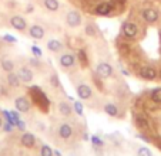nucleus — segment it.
I'll list each match as a JSON object with an SVG mask.
<instances>
[{"mask_svg":"<svg viewBox=\"0 0 161 156\" xmlns=\"http://www.w3.org/2000/svg\"><path fill=\"white\" fill-rule=\"evenodd\" d=\"M160 77H161V71H160Z\"/></svg>","mask_w":161,"mask_h":156,"instance_id":"obj_35","label":"nucleus"},{"mask_svg":"<svg viewBox=\"0 0 161 156\" xmlns=\"http://www.w3.org/2000/svg\"><path fill=\"white\" fill-rule=\"evenodd\" d=\"M138 74H140L141 78H144V80H148V81H153V80H155L157 78V72H155V70L153 68V67H141L140 71H138Z\"/></svg>","mask_w":161,"mask_h":156,"instance_id":"obj_7","label":"nucleus"},{"mask_svg":"<svg viewBox=\"0 0 161 156\" xmlns=\"http://www.w3.org/2000/svg\"><path fill=\"white\" fill-rule=\"evenodd\" d=\"M14 107L19 112H21V114H27L31 108L30 102H29V99L26 98V96H17V98L14 99Z\"/></svg>","mask_w":161,"mask_h":156,"instance_id":"obj_3","label":"nucleus"},{"mask_svg":"<svg viewBox=\"0 0 161 156\" xmlns=\"http://www.w3.org/2000/svg\"><path fill=\"white\" fill-rule=\"evenodd\" d=\"M137 125L140 126V128H143V129H146L147 126H148V122L146 121V118H143V117H137Z\"/></svg>","mask_w":161,"mask_h":156,"instance_id":"obj_25","label":"nucleus"},{"mask_svg":"<svg viewBox=\"0 0 161 156\" xmlns=\"http://www.w3.org/2000/svg\"><path fill=\"white\" fill-rule=\"evenodd\" d=\"M3 40H4V41H7V43H16V41H17V39H16V37L9 36V34L3 36Z\"/></svg>","mask_w":161,"mask_h":156,"instance_id":"obj_30","label":"nucleus"},{"mask_svg":"<svg viewBox=\"0 0 161 156\" xmlns=\"http://www.w3.org/2000/svg\"><path fill=\"white\" fill-rule=\"evenodd\" d=\"M10 24H12L13 29H16V30H19V31H25L26 29H27V23H26V20L19 14L10 17Z\"/></svg>","mask_w":161,"mask_h":156,"instance_id":"obj_5","label":"nucleus"},{"mask_svg":"<svg viewBox=\"0 0 161 156\" xmlns=\"http://www.w3.org/2000/svg\"><path fill=\"white\" fill-rule=\"evenodd\" d=\"M44 7L49 12H57L60 4H58V0H44Z\"/></svg>","mask_w":161,"mask_h":156,"instance_id":"obj_19","label":"nucleus"},{"mask_svg":"<svg viewBox=\"0 0 161 156\" xmlns=\"http://www.w3.org/2000/svg\"><path fill=\"white\" fill-rule=\"evenodd\" d=\"M57 133L61 139H70L73 136V126L69 123H61L57 129Z\"/></svg>","mask_w":161,"mask_h":156,"instance_id":"obj_8","label":"nucleus"},{"mask_svg":"<svg viewBox=\"0 0 161 156\" xmlns=\"http://www.w3.org/2000/svg\"><path fill=\"white\" fill-rule=\"evenodd\" d=\"M104 112H106L108 117H119V108L114 104H106L104 105Z\"/></svg>","mask_w":161,"mask_h":156,"instance_id":"obj_18","label":"nucleus"},{"mask_svg":"<svg viewBox=\"0 0 161 156\" xmlns=\"http://www.w3.org/2000/svg\"><path fill=\"white\" fill-rule=\"evenodd\" d=\"M31 53H33V54L36 55L37 58L42 57V50H40L39 47H36V45H33V47H31Z\"/></svg>","mask_w":161,"mask_h":156,"instance_id":"obj_28","label":"nucleus"},{"mask_svg":"<svg viewBox=\"0 0 161 156\" xmlns=\"http://www.w3.org/2000/svg\"><path fill=\"white\" fill-rule=\"evenodd\" d=\"M47 48H49L52 53H58V51L63 50V44H61L60 40H56V39H52L47 41Z\"/></svg>","mask_w":161,"mask_h":156,"instance_id":"obj_15","label":"nucleus"},{"mask_svg":"<svg viewBox=\"0 0 161 156\" xmlns=\"http://www.w3.org/2000/svg\"><path fill=\"white\" fill-rule=\"evenodd\" d=\"M0 65H2V70H4L6 72L13 71V68H14V63L12 60H3L0 63Z\"/></svg>","mask_w":161,"mask_h":156,"instance_id":"obj_20","label":"nucleus"},{"mask_svg":"<svg viewBox=\"0 0 161 156\" xmlns=\"http://www.w3.org/2000/svg\"><path fill=\"white\" fill-rule=\"evenodd\" d=\"M20 143L25 148H33L36 145V138H34L33 133L30 132H25L20 138Z\"/></svg>","mask_w":161,"mask_h":156,"instance_id":"obj_13","label":"nucleus"},{"mask_svg":"<svg viewBox=\"0 0 161 156\" xmlns=\"http://www.w3.org/2000/svg\"><path fill=\"white\" fill-rule=\"evenodd\" d=\"M137 156H153V153H151V150H150L148 148L141 146V148L137 149Z\"/></svg>","mask_w":161,"mask_h":156,"instance_id":"obj_24","label":"nucleus"},{"mask_svg":"<svg viewBox=\"0 0 161 156\" xmlns=\"http://www.w3.org/2000/svg\"><path fill=\"white\" fill-rule=\"evenodd\" d=\"M158 17H160V14H158V12L155 9H144L143 10V18L147 21V23H150V24H153V23H155V21L158 20Z\"/></svg>","mask_w":161,"mask_h":156,"instance_id":"obj_9","label":"nucleus"},{"mask_svg":"<svg viewBox=\"0 0 161 156\" xmlns=\"http://www.w3.org/2000/svg\"><path fill=\"white\" fill-rule=\"evenodd\" d=\"M30 63H31V65H36V67H40V61L37 60V58H31L30 60Z\"/></svg>","mask_w":161,"mask_h":156,"instance_id":"obj_31","label":"nucleus"},{"mask_svg":"<svg viewBox=\"0 0 161 156\" xmlns=\"http://www.w3.org/2000/svg\"><path fill=\"white\" fill-rule=\"evenodd\" d=\"M74 109H76L77 114L83 117V112H84V111H83V105L80 104V102H74Z\"/></svg>","mask_w":161,"mask_h":156,"instance_id":"obj_27","label":"nucleus"},{"mask_svg":"<svg viewBox=\"0 0 161 156\" xmlns=\"http://www.w3.org/2000/svg\"><path fill=\"white\" fill-rule=\"evenodd\" d=\"M79 60L81 61L84 65H87V57H86V51L84 50H80L79 51Z\"/></svg>","mask_w":161,"mask_h":156,"instance_id":"obj_26","label":"nucleus"},{"mask_svg":"<svg viewBox=\"0 0 161 156\" xmlns=\"http://www.w3.org/2000/svg\"><path fill=\"white\" fill-rule=\"evenodd\" d=\"M58 63L63 68H71V67L76 65V55L71 54V53H64V54L60 55Z\"/></svg>","mask_w":161,"mask_h":156,"instance_id":"obj_4","label":"nucleus"},{"mask_svg":"<svg viewBox=\"0 0 161 156\" xmlns=\"http://www.w3.org/2000/svg\"><path fill=\"white\" fill-rule=\"evenodd\" d=\"M96 72L100 78L106 80V78H110L113 75V67L110 65L108 63H98L97 68H96Z\"/></svg>","mask_w":161,"mask_h":156,"instance_id":"obj_2","label":"nucleus"},{"mask_svg":"<svg viewBox=\"0 0 161 156\" xmlns=\"http://www.w3.org/2000/svg\"><path fill=\"white\" fill-rule=\"evenodd\" d=\"M137 33H138V27H137L134 23L125 21V23L123 24V34H124L127 39H134V37L137 36Z\"/></svg>","mask_w":161,"mask_h":156,"instance_id":"obj_6","label":"nucleus"},{"mask_svg":"<svg viewBox=\"0 0 161 156\" xmlns=\"http://www.w3.org/2000/svg\"><path fill=\"white\" fill-rule=\"evenodd\" d=\"M91 142H93V145H96V146H101V145H103L101 139L97 138V136H91Z\"/></svg>","mask_w":161,"mask_h":156,"instance_id":"obj_29","label":"nucleus"},{"mask_svg":"<svg viewBox=\"0 0 161 156\" xmlns=\"http://www.w3.org/2000/svg\"><path fill=\"white\" fill-rule=\"evenodd\" d=\"M84 33L87 34V36H90V37H96V36H97V30H96V27L93 26V24H87V26H86Z\"/></svg>","mask_w":161,"mask_h":156,"instance_id":"obj_23","label":"nucleus"},{"mask_svg":"<svg viewBox=\"0 0 161 156\" xmlns=\"http://www.w3.org/2000/svg\"><path fill=\"white\" fill-rule=\"evenodd\" d=\"M77 91V95H79V98L81 99H90L91 98V94H93V91H91V88L88 87L87 84H79L76 88Z\"/></svg>","mask_w":161,"mask_h":156,"instance_id":"obj_10","label":"nucleus"},{"mask_svg":"<svg viewBox=\"0 0 161 156\" xmlns=\"http://www.w3.org/2000/svg\"><path fill=\"white\" fill-rule=\"evenodd\" d=\"M7 82H9L10 87H14V88L20 87V84H21L20 78H19V74H16V72H13V71H10L9 74H7Z\"/></svg>","mask_w":161,"mask_h":156,"instance_id":"obj_16","label":"nucleus"},{"mask_svg":"<svg viewBox=\"0 0 161 156\" xmlns=\"http://www.w3.org/2000/svg\"><path fill=\"white\" fill-rule=\"evenodd\" d=\"M40 156H54V153H53V149L49 145H43L42 149H40Z\"/></svg>","mask_w":161,"mask_h":156,"instance_id":"obj_22","label":"nucleus"},{"mask_svg":"<svg viewBox=\"0 0 161 156\" xmlns=\"http://www.w3.org/2000/svg\"><path fill=\"white\" fill-rule=\"evenodd\" d=\"M29 36L34 40H42L44 37V29L42 26H39V24H34V26H31L29 29Z\"/></svg>","mask_w":161,"mask_h":156,"instance_id":"obj_12","label":"nucleus"},{"mask_svg":"<svg viewBox=\"0 0 161 156\" xmlns=\"http://www.w3.org/2000/svg\"><path fill=\"white\" fill-rule=\"evenodd\" d=\"M2 126H3V118L0 117V128H2Z\"/></svg>","mask_w":161,"mask_h":156,"instance_id":"obj_33","label":"nucleus"},{"mask_svg":"<svg viewBox=\"0 0 161 156\" xmlns=\"http://www.w3.org/2000/svg\"><path fill=\"white\" fill-rule=\"evenodd\" d=\"M53 153H54V156H61V152H58V150H53Z\"/></svg>","mask_w":161,"mask_h":156,"instance_id":"obj_32","label":"nucleus"},{"mask_svg":"<svg viewBox=\"0 0 161 156\" xmlns=\"http://www.w3.org/2000/svg\"><path fill=\"white\" fill-rule=\"evenodd\" d=\"M19 78H20L21 82H25V84H29V82L33 81V72L30 71V70L27 68V67H21L20 70H19Z\"/></svg>","mask_w":161,"mask_h":156,"instance_id":"obj_11","label":"nucleus"},{"mask_svg":"<svg viewBox=\"0 0 161 156\" xmlns=\"http://www.w3.org/2000/svg\"><path fill=\"white\" fill-rule=\"evenodd\" d=\"M150 98H151V101L157 102V104H161V88H155V90H153Z\"/></svg>","mask_w":161,"mask_h":156,"instance_id":"obj_21","label":"nucleus"},{"mask_svg":"<svg viewBox=\"0 0 161 156\" xmlns=\"http://www.w3.org/2000/svg\"><path fill=\"white\" fill-rule=\"evenodd\" d=\"M70 156H74V155H70Z\"/></svg>","mask_w":161,"mask_h":156,"instance_id":"obj_36","label":"nucleus"},{"mask_svg":"<svg viewBox=\"0 0 161 156\" xmlns=\"http://www.w3.org/2000/svg\"><path fill=\"white\" fill-rule=\"evenodd\" d=\"M58 111H60L61 115H64V117H69V115H71V112H73V108L70 107V104H67V102H58Z\"/></svg>","mask_w":161,"mask_h":156,"instance_id":"obj_17","label":"nucleus"},{"mask_svg":"<svg viewBox=\"0 0 161 156\" xmlns=\"http://www.w3.org/2000/svg\"><path fill=\"white\" fill-rule=\"evenodd\" d=\"M31 10H33V6H29V7H27V12H29V13H30V12H31Z\"/></svg>","mask_w":161,"mask_h":156,"instance_id":"obj_34","label":"nucleus"},{"mask_svg":"<svg viewBox=\"0 0 161 156\" xmlns=\"http://www.w3.org/2000/svg\"><path fill=\"white\" fill-rule=\"evenodd\" d=\"M113 10V4L108 3V2H104V3H100L97 7H96V14L98 16H108Z\"/></svg>","mask_w":161,"mask_h":156,"instance_id":"obj_14","label":"nucleus"},{"mask_svg":"<svg viewBox=\"0 0 161 156\" xmlns=\"http://www.w3.org/2000/svg\"><path fill=\"white\" fill-rule=\"evenodd\" d=\"M66 23L69 27H79L81 24V14L76 10H70L66 16Z\"/></svg>","mask_w":161,"mask_h":156,"instance_id":"obj_1","label":"nucleus"}]
</instances>
